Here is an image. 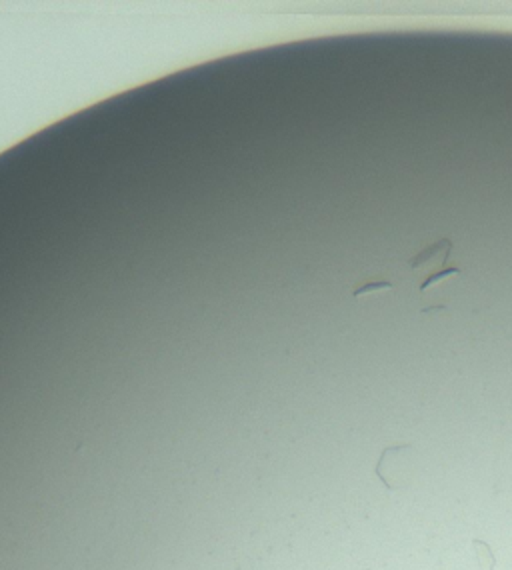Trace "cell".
<instances>
[{
  "label": "cell",
  "mask_w": 512,
  "mask_h": 570,
  "mask_svg": "<svg viewBox=\"0 0 512 570\" xmlns=\"http://www.w3.org/2000/svg\"><path fill=\"white\" fill-rule=\"evenodd\" d=\"M387 291H392V282L390 280H369L367 284H362L360 288H356L353 294L356 298H364V296H374V294L387 293Z\"/></svg>",
  "instance_id": "cell-2"
},
{
  "label": "cell",
  "mask_w": 512,
  "mask_h": 570,
  "mask_svg": "<svg viewBox=\"0 0 512 570\" xmlns=\"http://www.w3.org/2000/svg\"><path fill=\"white\" fill-rule=\"evenodd\" d=\"M452 250V241L448 239H442L436 244L432 246H426L423 252H418L416 257L408 260V266L410 270H421V268H426L434 262H441V264H448V254Z\"/></svg>",
  "instance_id": "cell-1"
},
{
  "label": "cell",
  "mask_w": 512,
  "mask_h": 570,
  "mask_svg": "<svg viewBox=\"0 0 512 570\" xmlns=\"http://www.w3.org/2000/svg\"><path fill=\"white\" fill-rule=\"evenodd\" d=\"M462 275V270L460 268H457V266H444L441 273H436V275H430V277L424 280L423 284H421V294H424L430 286H436V284H441L442 280H448L450 277H460Z\"/></svg>",
  "instance_id": "cell-3"
}]
</instances>
